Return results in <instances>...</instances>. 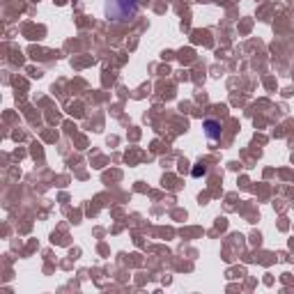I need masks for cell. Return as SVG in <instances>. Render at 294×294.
I'll return each instance as SVG.
<instances>
[{"mask_svg": "<svg viewBox=\"0 0 294 294\" xmlns=\"http://www.w3.org/2000/svg\"><path fill=\"white\" fill-rule=\"evenodd\" d=\"M101 16L106 21L113 23H124L129 19H134L138 12V0H101Z\"/></svg>", "mask_w": 294, "mask_h": 294, "instance_id": "1", "label": "cell"}, {"mask_svg": "<svg viewBox=\"0 0 294 294\" xmlns=\"http://www.w3.org/2000/svg\"><path fill=\"white\" fill-rule=\"evenodd\" d=\"M204 134H207V138L209 140H219L221 138V122L216 120H204Z\"/></svg>", "mask_w": 294, "mask_h": 294, "instance_id": "2", "label": "cell"}, {"mask_svg": "<svg viewBox=\"0 0 294 294\" xmlns=\"http://www.w3.org/2000/svg\"><path fill=\"white\" fill-rule=\"evenodd\" d=\"M204 173H207V168H204V166H196V168H193V173H191V175H193V177H203Z\"/></svg>", "mask_w": 294, "mask_h": 294, "instance_id": "3", "label": "cell"}]
</instances>
